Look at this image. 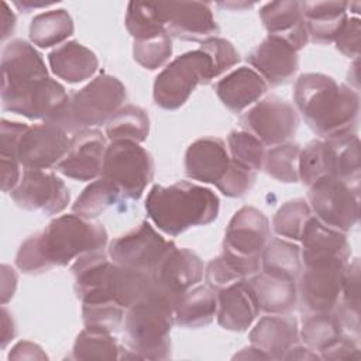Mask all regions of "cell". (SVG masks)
Listing matches in <instances>:
<instances>
[{
  "mask_svg": "<svg viewBox=\"0 0 361 361\" xmlns=\"http://www.w3.org/2000/svg\"><path fill=\"white\" fill-rule=\"evenodd\" d=\"M106 244L107 231L102 224L73 213L63 214L20 245L16 265L25 274H42L83 254L103 251Z\"/></svg>",
  "mask_w": 361,
  "mask_h": 361,
  "instance_id": "cell-1",
  "label": "cell"
},
{
  "mask_svg": "<svg viewBox=\"0 0 361 361\" xmlns=\"http://www.w3.org/2000/svg\"><path fill=\"white\" fill-rule=\"evenodd\" d=\"M293 100L307 126L320 137L354 133L360 113V96L347 85L324 73L298 78Z\"/></svg>",
  "mask_w": 361,
  "mask_h": 361,
  "instance_id": "cell-2",
  "label": "cell"
},
{
  "mask_svg": "<svg viewBox=\"0 0 361 361\" xmlns=\"http://www.w3.org/2000/svg\"><path fill=\"white\" fill-rule=\"evenodd\" d=\"M220 200L209 188L180 180L154 185L145 199L149 220L165 234L179 235L195 226H206L219 216Z\"/></svg>",
  "mask_w": 361,
  "mask_h": 361,
  "instance_id": "cell-3",
  "label": "cell"
},
{
  "mask_svg": "<svg viewBox=\"0 0 361 361\" xmlns=\"http://www.w3.org/2000/svg\"><path fill=\"white\" fill-rule=\"evenodd\" d=\"M178 298L154 282L152 289L126 310L124 333L133 354L147 360L171 355V329Z\"/></svg>",
  "mask_w": 361,
  "mask_h": 361,
  "instance_id": "cell-4",
  "label": "cell"
},
{
  "mask_svg": "<svg viewBox=\"0 0 361 361\" xmlns=\"http://www.w3.org/2000/svg\"><path fill=\"white\" fill-rule=\"evenodd\" d=\"M126 97V86L116 76L103 72L85 87L68 96L61 110L45 123L55 124L73 134L107 124L121 109Z\"/></svg>",
  "mask_w": 361,
  "mask_h": 361,
  "instance_id": "cell-5",
  "label": "cell"
},
{
  "mask_svg": "<svg viewBox=\"0 0 361 361\" xmlns=\"http://www.w3.org/2000/svg\"><path fill=\"white\" fill-rule=\"evenodd\" d=\"M213 75L210 56L199 49L185 52L175 58L154 82V102L165 110H176L186 103L197 85H206Z\"/></svg>",
  "mask_w": 361,
  "mask_h": 361,
  "instance_id": "cell-6",
  "label": "cell"
},
{
  "mask_svg": "<svg viewBox=\"0 0 361 361\" xmlns=\"http://www.w3.org/2000/svg\"><path fill=\"white\" fill-rule=\"evenodd\" d=\"M66 99L65 87L48 75L1 82L3 109L30 120L49 121Z\"/></svg>",
  "mask_w": 361,
  "mask_h": 361,
  "instance_id": "cell-7",
  "label": "cell"
},
{
  "mask_svg": "<svg viewBox=\"0 0 361 361\" xmlns=\"http://www.w3.org/2000/svg\"><path fill=\"white\" fill-rule=\"evenodd\" d=\"M154 159L138 142L111 141L104 152L100 178L116 185L123 197L138 200L154 178Z\"/></svg>",
  "mask_w": 361,
  "mask_h": 361,
  "instance_id": "cell-8",
  "label": "cell"
},
{
  "mask_svg": "<svg viewBox=\"0 0 361 361\" xmlns=\"http://www.w3.org/2000/svg\"><path fill=\"white\" fill-rule=\"evenodd\" d=\"M307 200L314 217L333 230L347 233L358 223V185L323 176L310 185Z\"/></svg>",
  "mask_w": 361,
  "mask_h": 361,
  "instance_id": "cell-9",
  "label": "cell"
},
{
  "mask_svg": "<svg viewBox=\"0 0 361 361\" xmlns=\"http://www.w3.org/2000/svg\"><path fill=\"white\" fill-rule=\"evenodd\" d=\"M175 247L148 221H142L131 231L114 238L109 245V255L120 267L152 275L159 262Z\"/></svg>",
  "mask_w": 361,
  "mask_h": 361,
  "instance_id": "cell-10",
  "label": "cell"
},
{
  "mask_svg": "<svg viewBox=\"0 0 361 361\" xmlns=\"http://www.w3.org/2000/svg\"><path fill=\"white\" fill-rule=\"evenodd\" d=\"M244 131L255 135L264 145H278L292 138L299 127L296 109L278 96H268L254 104L240 118Z\"/></svg>",
  "mask_w": 361,
  "mask_h": 361,
  "instance_id": "cell-11",
  "label": "cell"
},
{
  "mask_svg": "<svg viewBox=\"0 0 361 361\" xmlns=\"http://www.w3.org/2000/svg\"><path fill=\"white\" fill-rule=\"evenodd\" d=\"M269 241V221L252 206H243L231 217L223 241V252L245 261H261Z\"/></svg>",
  "mask_w": 361,
  "mask_h": 361,
  "instance_id": "cell-12",
  "label": "cell"
},
{
  "mask_svg": "<svg viewBox=\"0 0 361 361\" xmlns=\"http://www.w3.org/2000/svg\"><path fill=\"white\" fill-rule=\"evenodd\" d=\"M10 196L18 207L41 210L45 214L61 213L71 200L69 189L63 180L41 169H25Z\"/></svg>",
  "mask_w": 361,
  "mask_h": 361,
  "instance_id": "cell-13",
  "label": "cell"
},
{
  "mask_svg": "<svg viewBox=\"0 0 361 361\" xmlns=\"http://www.w3.org/2000/svg\"><path fill=\"white\" fill-rule=\"evenodd\" d=\"M69 144L68 133L55 124L28 126L18 140L17 158L25 169H48L61 162Z\"/></svg>",
  "mask_w": 361,
  "mask_h": 361,
  "instance_id": "cell-14",
  "label": "cell"
},
{
  "mask_svg": "<svg viewBox=\"0 0 361 361\" xmlns=\"http://www.w3.org/2000/svg\"><path fill=\"white\" fill-rule=\"evenodd\" d=\"M345 264L324 262L305 267L298 296L306 314L333 312L341 295V275Z\"/></svg>",
  "mask_w": 361,
  "mask_h": 361,
  "instance_id": "cell-15",
  "label": "cell"
},
{
  "mask_svg": "<svg viewBox=\"0 0 361 361\" xmlns=\"http://www.w3.org/2000/svg\"><path fill=\"white\" fill-rule=\"evenodd\" d=\"M166 31L182 41H204L217 37L219 25L209 3L169 1L157 3Z\"/></svg>",
  "mask_w": 361,
  "mask_h": 361,
  "instance_id": "cell-16",
  "label": "cell"
},
{
  "mask_svg": "<svg viewBox=\"0 0 361 361\" xmlns=\"http://www.w3.org/2000/svg\"><path fill=\"white\" fill-rule=\"evenodd\" d=\"M106 148V138L99 130L78 131L71 138L69 149L56 169L75 180H93L102 173Z\"/></svg>",
  "mask_w": 361,
  "mask_h": 361,
  "instance_id": "cell-17",
  "label": "cell"
},
{
  "mask_svg": "<svg viewBox=\"0 0 361 361\" xmlns=\"http://www.w3.org/2000/svg\"><path fill=\"white\" fill-rule=\"evenodd\" d=\"M248 63L271 86H279L289 82L298 68L299 56L285 39L268 35L247 56Z\"/></svg>",
  "mask_w": 361,
  "mask_h": 361,
  "instance_id": "cell-18",
  "label": "cell"
},
{
  "mask_svg": "<svg viewBox=\"0 0 361 361\" xmlns=\"http://www.w3.org/2000/svg\"><path fill=\"white\" fill-rule=\"evenodd\" d=\"M300 241L305 267L324 262L345 264L350 257L345 233L324 226L314 216L307 220Z\"/></svg>",
  "mask_w": 361,
  "mask_h": 361,
  "instance_id": "cell-19",
  "label": "cell"
},
{
  "mask_svg": "<svg viewBox=\"0 0 361 361\" xmlns=\"http://www.w3.org/2000/svg\"><path fill=\"white\" fill-rule=\"evenodd\" d=\"M203 271V262L196 252L175 247L159 262L152 279L158 286L179 298L202 281Z\"/></svg>",
  "mask_w": 361,
  "mask_h": 361,
  "instance_id": "cell-20",
  "label": "cell"
},
{
  "mask_svg": "<svg viewBox=\"0 0 361 361\" xmlns=\"http://www.w3.org/2000/svg\"><path fill=\"white\" fill-rule=\"evenodd\" d=\"M230 154L223 140L204 137L193 141L185 152L188 178L203 183L217 185L230 166Z\"/></svg>",
  "mask_w": 361,
  "mask_h": 361,
  "instance_id": "cell-21",
  "label": "cell"
},
{
  "mask_svg": "<svg viewBox=\"0 0 361 361\" xmlns=\"http://www.w3.org/2000/svg\"><path fill=\"white\" fill-rule=\"evenodd\" d=\"M244 285L261 312L285 314L296 306L298 286L295 281L274 276L262 271L244 279Z\"/></svg>",
  "mask_w": 361,
  "mask_h": 361,
  "instance_id": "cell-22",
  "label": "cell"
},
{
  "mask_svg": "<svg viewBox=\"0 0 361 361\" xmlns=\"http://www.w3.org/2000/svg\"><path fill=\"white\" fill-rule=\"evenodd\" d=\"M259 17L269 35L285 39L295 51H300L309 41L303 21L300 1H272L259 10Z\"/></svg>",
  "mask_w": 361,
  "mask_h": 361,
  "instance_id": "cell-23",
  "label": "cell"
},
{
  "mask_svg": "<svg viewBox=\"0 0 361 361\" xmlns=\"http://www.w3.org/2000/svg\"><path fill=\"white\" fill-rule=\"evenodd\" d=\"M298 340V320L292 316H265L250 333L251 345L262 351L268 360H283Z\"/></svg>",
  "mask_w": 361,
  "mask_h": 361,
  "instance_id": "cell-24",
  "label": "cell"
},
{
  "mask_svg": "<svg viewBox=\"0 0 361 361\" xmlns=\"http://www.w3.org/2000/svg\"><path fill=\"white\" fill-rule=\"evenodd\" d=\"M267 89L268 85L261 75L247 66L230 72L214 86L220 102L233 113H240L255 103Z\"/></svg>",
  "mask_w": 361,
  "mask_h": 361,
  "instance_id": "cell-25",
  "label": "cell"
},
{
  "mask_svg": "<svg viewBox=\"0 0 361 361\" xmlns=\"http://www.w3.org/2000/svg\"><path fill=\"white\" fill-rule=\"evenodd\" d=\"M217 322L230 331H245L258 314V307L254 303L244 281L231 283L217 290Z\"/></svg>",
  "mask_w": 361,
  "mask_h": 361,
  "instance_id": "cell-26",
  "label": "cell"
},
{
  "mask_svg": "<svg viewBox=\"0 0 361 361\" xmlns=\"http://www.w3.org/2000/svg\"><path fill=\"white\" fill-rule=\"evenodd\" d=\"M309 38L317 44L334 42L347 20V1H303L300 3Z\"/></svg>",
  "mask_w": 361,
  "mask_h": 361,
  "instance_id": "cell-27",
  "label": "cell"
},
{
  "mask_svg": "<svg viewBox=\"0 0 361 361\" xmlns=\"http://www.w3.org/2000/svg\"><path fill=\"white\" fill-rule=\"evenodd\" d=\"M51 71L68 83H79L93 76L99 59L93 51L78 41H69L48 55Z\"/></svg>",
  "mask_w": 361,
  "mask_h": 361,
  "instance_id": "cell-28",
  "label": "cell"
},
{
  "mask_svg": "<svg viewBox=\"0 0 361 361\" xmlns=\"http://www.w3.org/2000/svg\"><path fill=\"white\" fill-rule=\"evenodd\" d=\"M217 312V295L210 286H195L183 292L175 305V323L199 329L210 324Z\"/></svg>",
  "mask_w": 361,
  "mask_h": 361,
  "instance_id": "cell-29",
  "label": "cell"
},
{
  "mask_svg": "<svg viewBox=\"0 0 361 361\" xmlns=\"http://www.w3.org/2000/svg\"><path fill=\"white\" fill-rule=\"evenodd\" d=\"M330 149L331 176L358 185L360 180V140L355 133L326 138Z\"/></svg>",
  "mask_w": 361,
  "mask_h": 361,
  "instance_id": "cell-30",
  "label": "cell"
},
{
  "mask_svg": "<svg viewBox=\"0 0 361 361\" xmlns=\"http://www.w3.org/2000/svg\"><path fill=\"white\" fill-rule=\"evenodd\" d=\"M261 268L269 275L296 282L302 274L299 247L281 238H272L261 254Z\"/></svg>",
  "mask_w": 361,
  "mask_h": 361,
  "instance_id": "cell-31",
  "label": "cell"
},
{
  "mask_svg": "<svg viewBox=\"0 0 361 361\" xmlns=\"http://www.w3.org/2000/svg\"><path fill=\"white\" fill-rule=\"evenodd\" d=\"M73 34V20L63 8L49 10L35 16L30 24V39L39 48L61 44Z\"/></svg>",
  "mask_w": 361,
  "mask_h": 361,
  "instance_id": "cell-32",
  "label": "cell"
},
{
  "mask_svg": "<svg viewBox=\"0 0 361 361\" xmlns=\"http://www.w3.org/2000/svg\"><path fill=\"white\" fill-rule=\"evenodd\" d=\"M149 133V117L147 111L138 106L127 104L107 121L106 134L111 141L142 142Z\"/></svg>",
  "mask_w": 361,
  "mask_h": 361,
  "instance_id": "cell-33",
  "label": "cell"
},
{
  "mask_svg": "<svg viewBox=\"0 0 361 361\" xmlns=\"http://www.w3.org/2000/svg\"><path fill=\"white\" fill-rule=\"evenodd\" d=\"M344 334L341 323L333 312L307 314L300 330L306 347L314 353L317 351L319 355Z\"/></svg>",
  "mask_w": 361,
  "mask_h": 361,
  "instance_id": "cell-34",
  "label": "cell"
},
{
  "mask_svg": "<svg viewBox=\"0 0 361 361\" xmlns=\"http://www.w3.org/2000/svg\"><path fill=\"white\" fill-rule=\"evenodd\" d=\"M123 197L120 189L111 182L100 178L83 189L72 204V213L92 220L116 204Z\"/></svg>",
  "mask_w": 361,
  "mask_h": 361,
  "instance_id": "cell-35",
  "label": "cell"
},
{
  "mask_svg": "<svg viewBox=\"0 0 361 361\" xmlns=\"http://www.w3.org/2000/svg\"><path fill=\"white\" fill-rule=\"evenodd\" d=\"M120 345L111 333L85 327L76 337L72 348L73 360H116L120 358Z\"/></svg>",
  "mask_w": 361,
  "mask_h": 361,
  "instance_id": "cell-36",
  "label": "cell"
},
{
  "mask_svg": "<svg viewBox=\"0 0 361 361\" xmlns=\"http://www.w3.org/2000/svg\"><path fill=\"white\" fill-rule=\"evenodd\" d=\"M126 28L134 41H142L168 32L157 3L130 1L126 14Z\"/></svg>",
  "mask_w": 361,
  "mask_h": 361,
  "instance_id": "cell-37",
  "label": "cell"
},
{
  "mask_svg": "<svg viewBox=\"0 0 361 361\" xmlns=\"http://www.w3.org/2000/svg\"><path fill=\"white\" fill-rule=\"evenodd\" d=\"M300 147L295 142H283L274 145L265 151L262 168L274 179L285 183H295L299 180L298 159Z\"/></svg>",
  "mask_w": 361,
  "mask_h": 361,
  "instance_id": "cell-38",
  "label": "cell"
},
{
  "mask_svg": "<svg viewBox=\"0 0 361 361\" xmlns=\"http://www.w3.org/2000/svg\"><path fill=\"white\" fill-rule=\"evenodd\" d=\"M312 216V210L305 199L289 200L275 213L272 219L274 231L278 235L300 241L303 228Z\"/></svg>",
  "mask_w": 361,
  "mask_h": 361,
  "instance_id": "cell-39",
  "label": "cell"
},
{
  "mask_svg": "<svg viewBox=\"0 0 361 361\" xmlns=\"http://www.w3.org/2000/svg\"><path fill=\"white\" fill-rule=\"evenodd\" d=\"M299 179L310 186L323 176H330L329 149L324 140H313L300 149L298 159Z\"/></svg>",
  "mask_w": 361,
  "mask_h": 361,
  "instance_id": "cell-40",
  "label": "cell"
},
{
  "mask_svg": "<svg viewBox=\"0 0 361 361\" xmlns=\"http://www.w3.org/2000/svg\"><path fill=\"white\" fill-rule=\"evenodd\" d=\"M230 158L252 171L262 169L265 145L248 131H231L227 137Z\"/></svg>",
  "mask_w": 361,
  "mask_h": 361,
  "instance_id": "cell-41",
  "label": "cell"
},
{
  "mask_svg": "<svg viewBox=\"0 0 361 361\" xmlns=\"http://www.w3.org/2000/svg\"><path fill=\"white\" fill-rule=\"evenodd\" d=\"M82 317L86 327L104 330L109 333L117 331L126 316V309L114 302L82 303Z\"/></svg>",
  "mask_w": 361,
  "mask_h": 361,
  "instance_id": "cell-42",
  "label": "cell"
},
{
  "mask_svg": "<svg viewBox=\"0 0 361 361\" xmlns=\"http://www.w3.org/2000/svg\"><path fill=\"white\" fill-rule=\"evenodd\" d=\"M172 55V39L168 32L154 38L134 41L133 56L145 69L154 71L162 66Z\"/></svg>",
  "mask_w": 361,
  "mask_h": 361,
  "instance_id": "cell-43",
  "label": "cell"
},
{
  "mask_svg": "<svg viewBox=\"0 0 361 361\" xmlns=\"http://www.w3.org/2000/svg\"><path fill=\"white\" fill-rule=\"evenodd\" d=\"M255 179V171L231 159L228 169L219 180L216 188L227 197H241L254 186Z\"/></svg>",
  "mask_w": 361,
  "mask_h": 361,
  "instance_id": "cell-44",
  "label": "cell"
},
{
  "mask_svg": "<svg viewBox=\"0 0 361 361\" xmlns=\"http://www.w3.org/2000/svg\"><path fill=\"white\" fill-rule=\"evenodd\" d=\"M200 49L210 56L214 78L235 66L241 59L234 45L230 41L220 37H212L204 39L200 45Z\"/></svg>",
  "mask_w": 361,
  "mask_h": 361,
  "instance_id": "cell-45",
  "label": "cell"
},
{
  "mask_svg": "<svg viewBox=\"0 0 361 361\" xmlns=\"http://www.w3.org/2000/svg\"><path fill=\"white\" fill-rule=\"evenodd\" d=\"M204 279L207 282V286H210L214 292L235 283L244 281L243 275L237 271V268L221 254L216 258H213L206 269H204Z\"/></svg>",
  "mask_w": 361,
  "mask_h": 361,
  "instance_id": "cell-46",
  "label": "cell"
},
{
  "mask_svg": "<svg viewBox=\"0 0 361 361\" xmlns=\"http://www.w3.org/2000/svg\"><path fill=\"white\" fill-rule=\"evenodd\" d=\"M360 34H361V24L357 17L345 20L343 27L340 28L338 34L334 38L336 48L348 58L358 59L360 56Z\"/></svg>",
  "mask_w": 361,
  "mask_h": 361,
  "instance_id": "cell-47",
  "label": "cell"
},
{
  "mask_svg": "<svg viewBox=\"0 0 361 361\" xmlns=\"http://www.w3.org/2000/svg\"><path fill=\"white\" fill-rule=\"evenodd\" d=\"M1 130H0V138H1V144H0V158L1 159H16L17 158V145H18V140L23 135V133L25 131V128L28 127L24 123H16V121H7V120H1Z\"/></svg>",
  "mask_w": 361,
  "mask_h": 361,
  "instance_id": "cell-48",
  "label": "cell"
},
{
  "mask_svg": "<svg viewBox=\"0 0 361 361\" xmlns=\"http://www.w3.org/2000/svg\"><path fill=\"white\" fill-rule=\"evenodd\" d=\"M341 293L343 302L360 307V261L354 258L345 262L341 275Z\"/></svg>",
  "mask_w": 361,
  "mask_h": 361,
  "instance_id": "cell-49",
  "label": "cell"
},
{
  "mask_svg": "<svg viewBox=\"0 0 361 361\" xmlns=\"http://www.w3.org/2000/svg\"><path fill=\"white\" fill-rule=\"evenodd\" d=\"M320 358L323 360H358L360 348L358 341L353 337L344 334L330 347L320 353Z\"/></svg>",
  "mask_w": 361,
  "mask_h": 361,
  "instance_id": "cell-50",
  "label": "cell"
},
{
  "mask_svg": "<svg viewBox=\"0 0 361 361\" xmlns=\"http://www.w3.org/2000/svg\"><path fill=\"white\" fill-rule=\"evenodd\" d=\"M47 354L42 351V348L31 341H20L17 343L10 354L8 360H47Z\"/></svg>",
  "mask_w": 361,
  "mask_h": 361,
  "instance_id": "cell-51",
  "label": "cell"
},
{
  "mask_svg": "<svg viewBox=\"0 0 361 361\" xmlns=\"http://www.w3.org/2000/svg\"><path fill=\"white\" fill-rule=\"evenodd\" d=\"M17 286V275L13 268L3 264L1 265V303L6 305L8 299L13 298Z\"/></svg>",
  "mask_w": 361,
  "mask_h": 361,
  "instance_id": "cell-52",
  "label": "cell"
},
{
  "mask_svg": "<svg viewBox=\"0 0 361 361\" xmlns=\"http://www.w3.org/2000/svg\"><path fill=\"white\" fill-rule=\"evenodd\" d=\"M1 347L4 348L7 345V343L10 340H13V337L16 336V327H14V322L13 317L10 316L8 310L3 306L1 307Z\"/></svg>",
  "mask_w": 361,
  "mask_h": 361,
  "instance_id": "cell-53",
  "label": "cell"
},
{
  "mask_svg": "<svg viewBox=\"0 0 361 361\" xmlns=\"http://www.w3.org/2000/svg\"><path fill=\"white\" fill-rule=\"evenodd\" d=\"M16 27V16L10 11L7 3H1V39L4 41Z\"/></svg>",
  "mask_w": 361,
  "mask_h": 361,
  "instance_id": "cell-54",
  "label": "cell"
},
{
  "mask_svg": "<svg viewBox=\"0 0 361 361\" xmlns=\"http://www.w3.org/2000/svg\"><path fill=\"white\" fill-rule=\"evenodd\" d=\"M319 358H320V355L316 354L314 351H312L310 348L296 345V344L283 357V360H319Z\"/></svg>",
  "mask_w": 361,
  "mask_h": 361,
  "instance_id": "cell-55",
  "label": "cell"
},
{
  "mask_svg": "<svg viewBox=\"0 0 361 361\" xmlns=\"http://www.w3.org/2000/svg\"><path fill=\"white\" fill-rule=\"evenodd\" d=\"M234 358H244V360H250V358H254V360H268V357L262 353V351H259L258 348H255L254 345H251V347H248V348H243V351L241 353H238V354H235L234 355Z\"/></svg>",
  "mask_w": 361,
  "mask_h": 361,
  "instance_id": "cell-56",
  "label": "cell"
},
{
  "mask_svg": "<svg viewBox=\"0 0 361 361\" xmlns=\"http://www.w3.org/2000/svg\"><path fill=\"white\" fill-rule=\"evenodd\" d=\"M18 8H21L24 13H30L32 8H39V7H47V6H52L55 4L54 1L52 3H35V1H31V0H23V1H16L14 3Z\"/></svg>",
  "mask_w": 361,
  "mask_h": 361,
  "instance_id": "cell-57",
  "label": "cell"
},
{
  "mask_svg": "<svg viewBox=\"0 0 361 361\" xmlns=\"http://www.w3.org/2000/svg\"><path fill=\"white\" fill-rule=\"evenodd\" d=\"M220 7H226V8H244V7H252L254 3H219Z\"/></svg>",
  "mask_w": 361,
  "mask_h": 361,
  "instance_id": "cell-58",
  "label": "cell"
}]
</instances>
